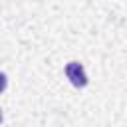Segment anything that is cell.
Returning a JSON list of instances; mask_svg holds the SVG:
<instances>
[{
	"mask_svg": "<svg viewBox=\"0 0 127 127\" xmlns=\"http://www.w3.org/2000/svg\"><path fill=\"white\" fill-rule=\"evenodd\" d=\"M65 75H67V79H69L75 87L87 85V73H85V69H83V65H81L79 62H69V64L65 65Z\"/></svg>",
	"mask_w": 127,
	"mask_h": 127,
	"instance_id": "1",
	"label": "cell"
},
{
	"mask_svg": "<svg viewBox=\"0 0 127 127\" xmlns=\"http://www.w3.org/2000/svg\"><path fill=\"white\" fill-rule=\"evenodd\" d=\"M0 121H2V109H0Z\"/></svg>",
	"mask_w": 127,
	"mask_h": 127,
	"instance_id": "3",
	"label": "cell"
},
{
	"mask_svg": "<svg viewBox=\"0 0 127 127\" xmlns=\"http://www.w3.org/2000/svg\"><path fill=\"white\" fill-rule=\"evenodd\" d=\"M6 83H8V79H6V75H4L2 71H0V93H2L4 89H6Z\"/></svg>",
	"mask_w": 127,
	"mask_h": 127,
	"instance_id": "2",
	"label": "cell"
}]
</instances>
